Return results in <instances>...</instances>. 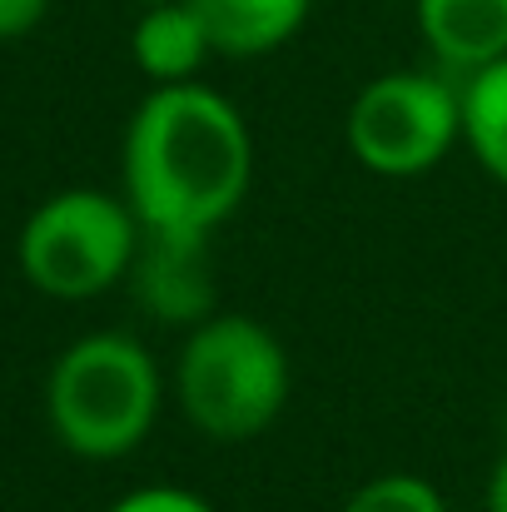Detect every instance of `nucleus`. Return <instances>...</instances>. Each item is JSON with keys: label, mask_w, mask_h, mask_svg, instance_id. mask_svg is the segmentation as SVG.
Listing matches in <instances>:
<instances>
[{"label": "nucleus", "mask_w": 507, "mask_h": 512, "mask_svg": "<svg viewBox=\"0 0 507 512\" xmlns=\"http://www.w3.org/2000/svg\"><path fill=\"white\" fill-rule=\"evenodd\" d=\"M165 378L160 363L135 334H85L75 339L45 378L50 433L90 463L135 453L160 418Z\"/></svg>", "instance_id": "3"}, {"label": "nucleus", "mask_w": 507, "mask_h": 512, "mask_svg": "<svg viewBox=\"0 0 507 512\" xmlns=\"http://www.w3.org/2000/svg\"><path fill=\"white\" fill-rule=\"evenodd\" d=\"M189 5L199 10L214 50L234 60L274 55L314 15V0H189Z\"/></svg>", "instance_id": "9"}, {"label": "nucleus", "mask_w": 507, "mask_h": 512, "mask_svg": "<svg viewBox=\"0 0 507 512\" xmlns=\"http://www.w3.org/2000/svg\"><path fill=\"white\" fill-rule=\"evenodd\" d=\"M105 512H214V503L189 493V488H174V483H150V488L115 498Z\"/></svg>", "instance_id": "12"}, {"label": "nucleus", "mask_w": 507, "mask_h": 512, "mask_svg": "<svg viewBox=\"0 0 507 512\" xmlns=\"http://www.w3.org/2000/svg\"><path fill=\"white\" fill-rule=\"evenodd\" d=\"M140 5H165V0H140Z\"/></svg>", "instance_id": "15"}, {"label": "nucleus", "mask_w": 507, "mask_h": 512, "mask_svg": "<svg viewBox=\"0 0 507 512\" xmlns=\"http://www.w3.org/2000/svg\"><path fill=\"white\" fill-rule=\"evenodd\" d=\"M125 199L145 234L214 239L254 184V135L204 80L155 85L125 130Z\"/></svg>", "instance_id": "1"}, {"label": "nucleus", "mask_w": 507, "mask_h": 512, "mask_svg": "<svg viewBox=\"0 0 507 512\" xmlns=\"http://www.w3.org/2000/svg\"><path fill=\"white\" fill-rule=\"evenodd\" d=\"M130 55L140 65V75L155 85H189L199 80V70L219 55L199 10L189 0H165V5H145L130 35Z\"/></svg>", "instance_id": "8"}, {"label": "nucleus", "mask_w": 507, "mask_h": 512, "mask_svg": "<svg viewBox=\"0 0 507 512\" xmlns=\"http://www.w3.org/2000/svg\"><path fill=\"white\" fill-rule=\"evenodd\" d=\"M294 393V363L279 334L249 314H209L174 358V398L194 433L214 443L264 438Z\"/></svg>", "instance_id": "2"}, {"label": "nucleus", "mask_w": 507, "mask_h": 512, "mask_svg": "<svg viewBox=\"0 0 507 512\" xmlns=\"http://www.w3.org/2000/svg\"><path fill=\"white\" fill-rule=\"evenodd\" d=\"M50 0H0V40H20L45 20Z\"/></svg>", "instance_id": "13"}, {"label": "nucleus", "mask_w": 507, "mask_h": 512, "mask_svg": "<svg viewBox=\"0 0 507 512\" xmlns=\"http://www.w3.org/2000/svg\"><path fill=\"white\" fill-rule=\"evenodd\" d=\"M343 140L363 170L383 179L438 170L463 145V80L448 70H388L353 95Z\"/></svg>", "instance_id": "5"}, {"label": "nucleus", "mask_w": 507, "mask_h": 512, "mask_svg": "<svg viewBox=\"0 0 507 512\" xmlns=\"http://www.w3.org/2000/svg\"><path fill=\"white\" fill-rule=\"evenodd\" d=\"M145 224L135 219L125 194H105L90 184L60 189L20 229V274L50 299H95L130 279Z\"/></svg>", "instance_id": "4"}, {"label": "nucleus", "mask_w": 507, "mask_h": 512, "mask_svg": "<svg viewBox=\"0 0 507 512\" xmlns=\"http://www.w3.org/2000/svg\"><path fill=\"white\" fill-rule=\"evenodd\" d=\"M463 145L507 189V55L463 75Z\"/></svg>", "instance_id": "10"}, {"label": "nucleus", "mask_w": 507, "mask_h": 512, "mask_svg": "<svg viewBox=\"0 0 507 512\" xmlns=\"http://www.w3.org/2000/svg\"><path fill=\"white\" fill-rule=\"evenodd\" d=\"M338 512H448V498L433 478L393 468V473L368 478Z\"/></svg>", "instance_id": "11"}, {"label": "nucleus", "mask_w": 507, "mask_h": 512, "mask_svg": "<svg viewBox=\"0 0 507 512\" xmlns=\"http://www.w3.org/2000/svg\"><path fill=\"white\" fill-rule=\"evenodd\" d=\"M488 512H507V448L493 463V478H488Z\"/></svg>", "instance_id": "14"}, {"label": "nucleus", "mask_w": 507, "mask_h": 512, "mask_svg": "<svg viewBox=\"0 0 507 512\" xmlns=\"http://www.w3.org/2000/svg\"><path fill=\"white\" fill-rule=\"evenodd\" d=\"M413 25L448 75H473L507 55V0H413Z\"/></svg>", "instance_id": "7"}, {"label": "nucleus", "mask_w": 507, "mask_h": 512, "mask_svg": "<svg viewBox=\"0 0 507 512\" xmlns=\"http://www.w3.org/2000/svg\"><path fill=\"white\" fill-rule=\"evenodd\" d=\"M135 299L160 324H204L214 314V274H209V239H165L145 234L135 269H130Z\"/></svg>", "instance_id": "6"}]
</instances>
